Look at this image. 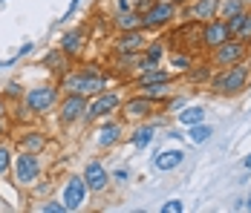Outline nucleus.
Segmentation results:
<instances>
[{"instance_id": "1", "label": "nucleus", "mask_w": 251, "mask_h": 213, "mask_svg": "<svg viewBox=\"0 0 251 213\" xmlns=\"http://www.w3.org/2000/svg\"><path fill=\"white\" fill-rule=\"evenodd\" d=\"M249 78H251V70L249 64H234V67H226L220 70V75L211 78V90L217 95H240L246 87H249Z\"/></svg>"}, {"instance_id": "2", "label": "nucleus", "mask_w": 251, "mask_h": 213, "mask_svg": "<svg viewBox=\"0 0 251 213\" xmlns=\"http://www.w3.org/2000/svg\"><path fill=\"white\" fill-rule=\"evenodd\" d=\"M64 90L84 95V98H96L99 93H104V78H101V72L96 67H84L78 72L64 75Z\"/></svg>"}, {"instance_id": "3", "label": "nucleus", "mask_w": 251, "mask_h": 213, "mask_svg": "<svg viewBox=\"0 0 251 213\" xmlns=\"http://www.w3.org/2000/svg\"><path fill=\"white\" fill-rule=\"evenodd\" d=\"M174 18H176V6L171 0H153L151 9L142 12V29H148V32L165 29V26L174 24Z\"/></svg>"}, {"instance_id": "4", "label": "nucleus", "mask_w": 251, "mask_h": 213, "mask_svg": "<svg viewBox=\"0 0 251 213\" xmlns=\"http://www.w3.org/2000/svg\"><path fill=\"white\" fill-rule=\"evenodd\" d=\"M246 44H240L237 38H231L226 44H220L217 49H211V64L214 67H220V70H226V67H234V64H240L243 58H246Z\"/></svg>"}, {"instance_id": "5", "label": "nucleus", "mask_w": 251, "mask_h": 213, "mask_svg": "<svg viewBox=\"0 0 251 213\" xmlns=\"http://www.w3.org/2000/svg\"><path fill=\"white\" fill-rule=\"evenodd\" d=\"M55 101H58V90L52 84H41V87H32L26 93V110L41 116V113H50L55 107Z\"/></svg>"}, {"instance_id": "6", "label": "nucleus", "mask_w": 251, "mask_h": 213, "mask_svg": "<svg viewBox=\"0 0 251 213\" xmlns=\"http://www.w3.org/2000/svg\"><path fill=\"white\" fill-rule=\"evenodd\" d=\"M122 104H125V101L119 98V93H99L93 104H87L84 118H87V121H96V118H101V116H113L116 110H122Z\"/></svg>"}, {"instance_id": "7", "label": "nucleus", "mask_w": 251, "mask_h": 213, "mask_svg": "<svg viewBox=\"0 0 251 213\" xmlns=\"http://www.w3.org/2000/svg\"><path fill=\"white\" fill-rule=\"evenodd\" d=\"M41 176V162L32 150H24L18 159H15V179L18 185H32L35 179Z\"/></svg>"}, {"instance_id": "8", "label": "nucleus", "mask_w": 251, "mask_h": 213, "mask_svg": "<svg viewBox=\"0 0 251 213\" xmlns=\"http://www.w3.org/2000/svg\"><path fill=\"white\" fill-rule=\"evenodd\" d=\"M231 38H234V35H231V29H228V21H223V18H214V21L202 24V47L217 49L220 44H226Z\"/></svg>"}, {"instance_id": "9", "label": "nucleus", "mask_w": 251, "mask_h": 213, "mask_svg": "<svg viewBox=\"0 0 251 213\" xmlns=\"http://www.w3.org/2000/svg\"><path fill=\"white\" fill-rule=\"evenodd\" d=\"M87 182H84V176H70L67 179V185H64V205H67V211H78L81 205H84V199H87Z\"/></svg>"}, {"instance_id": "10", "label": "nucleus", "mask_w": 251, "mask_h": 213, "mask_svg": "<svg viewBox=\"0 0 251 213\" xmlns=\"http://www.w3.org/2000/svg\"><path fill=\"white\" fill-rule=\"evenodd\" d=\"M220 3L223 0H191L188 3V18L197 24H208L214 18H220Z\"/></svg>"}, {"instance_id": "11", "label": "nucleus", "mask_w": 251, "mask_h": 213, "mask_svg": "<svg viewBox=\"0 0 251 213\" xmlns=\"http://www.w3.org/2000/svg\"><path fill=\"white\" fill-rule=\"evenodd\" d=\"M153 110H156V101L148 98L145 93L139 95V98H130V101L122 104L125 118H133V121H142V118H148V116H153Z\"/></svg>"}, {"instance_id": "12", "label": "nucleus", "mask_w": 251, "mask_h": 213, "mask_svg": "<svg viewBox=\"0 0 251 213\" xmlns=\"http://www.w3.org/2000/svg\"><path fill=\"white\" fill-rule=\"evenodd\" d=\"M110 179H113V176L107 173V167L101 165V162H87V167H84V182H87V188L93 190V193L107 190Z\"/></svg>"}, {"instance_id": "13", "label": "nucleus", "mask_w": 251, "mask_h": 213, "mask_svg": "<svg viewBox=\"0 0 251 213\" xmlns=\"http://www.w3.org/2000/svg\"><path fill=\"white\" fill-rule=\"evenodd\" d=\"M84 113H87V98L75 93H67V98L61 101V121L73 124V121L84 118Z\"/></svg>"}, {"instance_id": "14", "label": "nucleus", "mask_w": 251, "mask_h": 213, "mask_svg": "<svg viewBox=\"0 0 251 213\" xmlns=\"http://www.w3.org/2000/svg\"><path fill=\"white\" fill-rule=\"evenodd\" d=\"M182 162H185V150H179V147L159 150V153L153 156V167H156L159 173H171V170H176Z\"/></svg>"}, {"instance_id": "15", "label": "nucleus", "mask_w": 251, "mask_h": 213, "mask_svg": "<svg viewBox=\"0 0 251 213\" xmlns=\"http://www.w3.org/2000/svg\"><path fill=\"white\" fill-rule=\"evenodd\" d=\"M145 47H148V41H145V32L142 29L122 32V38L116 41V52H142Z\"/></svg>"}, {"instance_id": "16", "label": "nucleus", "mask_w": 251, "mask_h": 213, "mask_svg": "<svg viewBox=\"0 0 251 213\" xmlns=\"http://www.w3.org/2000/svg\"><path fill=\"white\" fill-rule=\"evenodd\" d=\"M165 58V44H159V41H153L148 47L142 49V61H139V70H156L159 67V61Z\"/></svg>"}, {"instance_id": "17", "label": "nucleus", "mask_w": 251, "mask_h": 213, "mask_svg": "<svg viewBox=\"0 0 251 213\" xmlns=\"http://www.w3.org/2000/svg\"><path fill=\"white\" fill-rule=\"evenodd\" d=\"M176 118H179L182 127H194V124L205 121V107H200V104H194V107H182V110L176 113Z\"/></svg>"}, {"instance_id": "18", "label": "nucleus", "mask_w": 251, "mask_h": 213, "mask_svg": "<svg viewBox=\"0 0 251 213\" xmlns=\"http://www.w3.org/2000/svg\"><path fill=\"white\" fill-rule=\"evenodd\" d=\"M119 139H122V124H116V121L104 124L99 130V147H113V144H119Z\"/></svg>"}, {"instance_id": "19", "label": "nucleus", "mask_w": 251, "mask_h": 213, "mask_svg": "<svg viewBox=\"0 0 251 213\" xmlns=\"http://www.w3.org/2000/svg\"><path fill=\"white\" fill-rule=\"evenodd\" d=\"M81 44H84V32L81 29H73L61 38V52L64 55H78L81 52Z\"/></svg>"}, {"instance_id": "20", "label": "nucleus", "mask_w": 251, "mask_h": 213, "mask_svg": "<svg viewBox=\"0 0 251 213\" xmlns=\"http://www.w3.org/2000/svg\"><path fill=\"white\" fill-rule=\"evenodd\" d=\"M116 26H119L122 32L142 29V12H119V15H116Z\"/></svg>"}, {"instance_id": "21", "label": "nucleus", "mask_w": 251, "mask_h": 213, "mask_svg": "<svg viewBox=\"0 0 251 213\" xmlns=\"http://www.w3.org/2000/svg\"><path fill=\"white\" fill-rule=\"evenodd\" d=\"M151 84H171V75L162 72L159 67L156 70H145L139 75V87H151Z\"/></svg>"}, {"instance_id": "22", "label": "nucleus", "mask_w": 251, "mask_h": 213, "mask_svg": "<svg viewBox=\"0 0 251 213\" xmlns=\"http://www.w3.org/2000/svg\"><path fill=\"white\" fill-rule=\"evenodd\" d=\"M153 136H156V130H153L151 124H145V127H136V133L130 136V144L136 147V150H142V147H148L153 142Z\"/></svg>"}, {"instance_id": "23", "label": "nucleus", "mask_w": 251, "mask_h": 213, "mask_svg": "<svg viewBox=\"0 0 251 213\" xmlns=\"http://www.w3.org/2000/svg\"><path fill=\"white\" fill-rule=\"evenodd\" d=\"M249 6H246V0H223L220 3V18L228 21V18H234V15H240V12H246Z\"/></svg>"}, {"instance_id": "24", "label": "nucleus", "mask_w": 251, "mask_h": 213, "mask_svg": "<svg viewBox=\"0 0 251 213\" xmlns=\"http://www.w3.org/2000/svg\"><path fill=\"white\" fill-rule=\"evenodd\" d=\"M188 136H191V142H194V144H205L211 136H214V127H211V124H205V121H200V124H194V127H191V133H188Z\"/></svg>"}, {"instance_id": "25", "label": "nucleus", "mask_w": 251, "mask_h": 213, "mask_svg": "<svg viewBox=\"0 0 251 213\" xmlns=\"http://www.w3.org/2000/svg\"><path fill=\"white\" fill-rule=\"evenodd\" d=\"M171 67H174L176 72H188L191 67H194L191 52H174V55H171Z\"/></svg>"}, {"instance_id": "26", "label": "nucleus", "mask_w": 251, "mask_h": 213, "mask_svg": "<svg viewBox=\"0 0 251 213\" xmlns=\"http://www.w3.org/2000/svg\"><path fill=\"white\" fill-rule=\"evenodd\" d=\"M44 144H47L44 133H26L24 139H21V147H24V150H32V153H35V150H41Z\"/></svg>"}, {"instance_id": "27", "label": "nucleus", "mask_w": 251, "mask_h": 213, "mask_svg": "<svg viewBox=\"0 0 251 213\" xmlns=\"http://www.w3.org/2000/svg\"><path fill=\"white\" fill-rule=\"evenodd\" d=\"M240 44H246V47H251V12H246V21H243V26H240V32L234 35Z\"/></svg>"}, {"instance_id": "28", "label": "nucleus", "mask_w": 251, "mask_h": 213, "mask_svg": "<svg viewBox=\"0 0 251 213\" xmlns=\"http://www.w3.org/2000/svg\"><path fill=\"white\" fill-rule=\"evenodd\" d=\"M168 87L171 84H151V87H142V93L156 101V98H168Z\"/></svg>"}, {"instance_id": "29", "label": "nucleus", "mask_w": 251, "mask_h": 213, "mask_svg": "<svg viewBox=\"0 0 251 213\" xmlns=\"http://www.w3.org/2000/svg\"><path fill=\"white\" fill-rule=\"evenodd\" d=\"M188 78H191V84H205V81H211V70L208 67H191L188 70Z\"/></svg>"}, {"instance_id": "30", "label": "nucleus", "mask_w": 251, "mask_h": 213, "mask_svg": "<svg viewBox=\"0 0 251 213\" xmlns=\"http://www.w3.org/2000/svg\"><path fill=\"white\" fill-rule=\"evenodd\" d=\"M12 167V150L9 147H0V176Z\"/></svg>"}, {"instance_id": "31", "label": "nucleus", "mask_w": 251, "mask_h": 213, "mask_svg": "<svg viewBox=\"0 0 251 213\" xmlns=\"http://www.w3.org/2000/svg\"><path fill=\"white\" fill-rule=\"evenodd\" d=\"M182 211H185V205H182L179 199H171V202L162 205V213H182Z\"/></svg>"}, {"instance_id": "32", "label": "nucleus", "mask_w": 251, "mask_h": 213, "mask_svg": "<svg viewBox=\"0 0 251 213\" xmlns=\"http://www.w3.org/2000/svg\"><path fill=\"white\" fill-rule=\"evenodd\" d=\"M44 213H67V205L64 202H47L44 205Z\"/></svg>"}, {"instance_id": "33", "label": "nucleus", "mask_w": 251, "mask_h": 213, "mask_svg": "<svg viewBox=\"0 0 251 213\" xmlns=\"http://www.w3.org/2000/svg\"><path fill=\"white\" fill-rule=\"evenodd\" d=\"M116 12H136V0H116Z\"/></svg>"}, {"instance_id": "34", "label": "nucleus", "mask_w": 251, "mask_h": 213, "mask_svg": "<svg viewBox=\"0 0 251 213\" xmlns=\"http://www.w3.org/2000/svg\"><path fill=\"white\" fill-rule=\"evenodd\" d=\"M179 107H185V98H174V101H168V110H171V113H179Z\"/></svg>"}, {"instance_id": "35", "label": "nucleus", "mask_w": 251, "mask_h": 213, "mask_svg": "<svg viewBox=\"0 0 251 213\" xmlns=\"http://www.w3.org/2000/svg\"><path fill=\"white\" fill-rule=\"evenodd\" d=\"M113 179H116V182H127V170H116Z\"/></svg>"}, {"instance_id": "36", "label": "nucleus", "mask_w": 251, "mask_h": 213, "mask_svg": "<svg viewBox=\"0 0 251 213\" xmlns=\"http://www.w3.org/2000/svg\"><path fill=\"white\" fill-rule=\"evenodd\" d=\"M78 3H81V0H73V3H70V9H67V18H73V12L78 9Z\"/></svg>"}, {"instance_id": "37", "label": "nucleus", "mask_w": 251, "mask_h": 213, "mask_svg": "<svg viewBox=\"0 0 251 213\" xmlns=\"http://www.w3.org/2000/svg\"><path fill=\"white\" fill-rule=\"evenodd\" d=\"M171 3H174V6H188L191 0H171Z\"/></svg>"}, {"instance_id": "38", "label": "nucleus", "mask_w": 251, "mask_h": 213, "mask_svg": "<svg viewBox=\"0 0 251 213\" xmlns=\"http://www.w3.org/2000/svg\"><path fill=\"white\" fill-rule=\"evenodd\" d=\"M243 165H246V170H251V153L246 156V162H243Z\"/></svg>"}, {"instance_id": "39", "label": "nucleus", "mask_w": 251, "mask_h": 213, "mask_svg": "<svg viewBox=\"0 0 251 213\" xmlns=\"http://www.w3.org/2000/svg\"><path fill=\"white\" fill-rule=\"evenodd\" d=\"M246 211H251V196H249V202H246Z\"/></svg>"}, {"instance_id": "40", "label": "nucleus", "mask_w": 251, "mask_h": 213, "mask_svg": "<svg viewBox=\"0 0 251 213\" xmlns=\"http://www.w3.org/2000/svg\"><path fill=\"white\" fill-rule=\"evenodd\" d=\"M0 118H3V101H0Z\"/></svg>"}, {"instance_id": "41", "label": "nucleus", "mask_w": 251, "mask_h": 213, "mask_svg": "<svg viewBox=\"0 0 251 213\" xmlns=\"http://www.w3.org/2000/svg\"><path fill=\"white\" fill-rule=\"evenodd\" d=\"M0 136H3V121H0Z\"/></svg>"}]
</instances>
